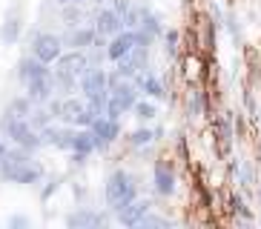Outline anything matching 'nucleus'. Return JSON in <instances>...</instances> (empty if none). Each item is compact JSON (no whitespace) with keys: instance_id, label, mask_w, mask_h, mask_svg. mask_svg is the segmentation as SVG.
<instances>
[{"instance_id":"1","label":"nucleus","mask_w":261,"mask_h":229,"mask_svg":"<svg viewBox=\"0 0 261 229\" xmlns=\"http://www.w3.org/2000/svg\"><path fill=\"white\" fill-rule=\"evenodd\" d=\"M0 135L6 137L9 144L23 146V149H29V152L46 146L43 137H40V132L29 123V118H20V114H15L12 109H6V114L0 118Z\"/></svg>"},{"instance_id":"2","label":"nucleus","mask_w":261,"mask_h":229,"mask_svg":"<svg viewBox=\"0 0 261 229\" xmlns=\"http://www.w3.org/2000/svg\"><path fill=\"white\" fill-rule=\"evenodd\" d=\"M103 198H107V206L112 212H121L126 204H132V201L138 198V183L132 181L129 172L115 169L107 178V183H103Z\"/></svg>"},{"instance_id":"3","label":"nucleus","mask_w":261,"mask_h":229,"mask_svg":"<svg viewBox=\"0 0 261 229\" xmlns=\"http://www.w3.org/2000/svg\"><path fill=\"white\" fill-rule=\"evenodd\" d=\"M141 43L149 46L138 29H121L118 35H112V38H109V43H107V49H103V52H107V58L112 63H118L121 58H126V54L135 52V46H141Z\"/></svg>"},{"instance_id":"4","label":"nucleus","mask_w":261,"mask_h":229,"mask_svg":"<svg viewBox=\"0 0 261 229\" xmlns=\"http://www.w3.org/2000/svg\"><path fill=\"white\" fill-rule=\"evenodd\" d=\"M32 54L52 66V63H58L63 58V38H58L52 32H38L32 38Z\"/></svg>"},{"instance_id":"5","label":"nucleus","mask_w":261,"mask_h":229,"mask_svg":"<svg viewBox=\"0 0 261 229\" xmlns=\"http://www.w3.org/2000/svg\"><path fill=\"white\" fill-rule=\"evenodd\" d=\"M89 129H92V135H95V144H98V149H107V146L115 144L118 135H121V126H118V121H112V118H107V114H98Z\"/></svg>"},{"instance_id":"6","label":"nucleus","mask_w":261,"mask_h":229,"mask_svg":"<svg viewBox=\"0 0 261 229\" xmlns=\"http://www.w3.org/2000/svg\"><path fill=\"white\" fill-rule=\"evenodd\" d=\"M152 186L155 192L161 195V198H169V195H175V172L169 166L167 160H158L152 169Z\"/></svg>"},{"instance_id":"7","label":"nucleus","mask_w":261,"mask_h":229,"mask_svg":"<svg viewBox=\"0 0 261 229\" xmlns=\"http://www.w3.org/2000/svg\"><path fill=\"white\" fill-rule=\"evenodd\" d=\"M52 75V69H49V63L38 61L35 54H29V58H23V61L17 63V80L20 83H32V80H38V77H49Z\"/></svg>"},{"instance_id":"8","label":"nucleus","mask_w":261,"mask_h":229,"mask_svg":"<svg viewBox=\"0 0 261 229\" xmlns=\"http://www.w3.org/2000/svg\"><path fill=\"white\" fill-rule=\"evenodd\" d=\"M152 212V204L144 198H135L132 204H126L118 215V223H123V226H141V221H144L146 215Z\"/></svg>"},{"instance_id":"9","label":"nucleus","mask_w":261,"mask_h":229,"mask_svg":"<svg viewBox=\"0 0 261 229\" xmlns=\"http://www.w3.org/2000/svg\"><path fill=\"white\" fill-rule=\"evenodd\" d=\"M95 32H98V38H112L118 32L123 29V17L118 15L115 9H100L98 15H95Z\"/></svg>"},{"instance_id":"10","label":"nucleus","mask_w":261,"mask_h":229,"mask_svg":"<svg viewBox=\"0 0 261 229\" xmlns=\"http://www.w3.org/2000/svg\"><path fill=\"white\" fill-rule=\"evenodd\" d=\"M135 86L144 92L146 98H155V100H164V98H167V86H164V80L155 75V72H146V69H141L138 75H135Z\"/></svg>"},{"instance_id":"11","label":"nucleus","mask_w":261,"mask_h":229,"mask_svg":"<svg viewBox=\"0 0 261 229\" xmlns=\"http://www.w3.org/2000/svg\"><path fill=\"white\" fill-rule=\"evenodd\" d=\"M55 77L49 75V77H38V80H32V83H26V95H29L32 100H35V106H46L49 100H52V95H55Z\"/></svg>"},{"instance_id":"12","label":"nucleus","mask_w":261,"mask_h":229,"mask_svg":"<svg viewBox=\"0 0 261 229\" xmlns=\"http://www.w3.org/2000/svg\"><path fill=\"white\" fill-rule=\"evenodd\" d=\"M95 149H98V144H95V135L92 129H75V137H72V160H81L86 158V155H92Z\"/></svg>"},{"instance_id":"13","label":"nucleus","mask_w":261,"mask_h":229,"mask_svg":"<svg viewBox=\"0 0 261 229\" xmlns=\"http://www.w3.org/2000/svg\"><path fill=\"white\" fill-rule=\"evenodd\" d=\"M100 223H107V218L100 212H95V209H77V212L66 215V226L84 229V226H100Z\"/></svg>"},{"instance_id":"14","label":"nucleus","mask_w":261,"mask_h":229,"mask_svg":"<svg viewBox=\"0 0 261 229\" xmlns=\"http://www.w3.org/2000/svg\"><path fill=\"white\" fill-rule=\"evenodd\" d=\"M138 32L144 35L146 43H152L158 35H164V26H161V17H155L152 12L141 9V20H138Z\"/></svg>"},{"instance_id":"15","label":"nucleus","mask_w":261,"mask_h":229,"mask_svg":"<svg viewBox=\"0 0 261 229\" xmlns=\"http://www.w3.org/2000/svg\"><path fill=\"white\" fill-rule=\"evenodd\" d=\"M58 66H63L69 75H75L77 80H81V75L89 69V63H86V58L77 52V49H72V52H63V58L58 61Z\"/></svg>"},{"instance_id":"16","label":"nucleus","mask_w":261,"mask_h":229,"mask_svg":"<svg viewBox=\"0 0 261 229\" xmlns=\"http://www.w3.org/2000/svg\"><path fill=\"white\" fill-rule=\"evenodd\" d=\"M66 40H69L72 49H89V46L98 43V32H95V26H77Z\"/></svg>"},{"instance_id":"17","label":"nucleus","mask_w":261,"mask_h":229,"mask_svg":"<svg viewBox=\"0 0 261 229\" xmlns=\"http://www.w3.org/2000/svg\"><path fill=\"white\" fill-rule=\"evenodd\" d=\"M132 114H135L141 123H149V121H155V118H158V106H155L152 100H141L138 98V103L132 106Z\"/></svg>"},{"instance_id":"18","label":"nucleus","mask_w":261,"mask_h":229,"mask_svg":"<svg viewBox=\"0 0 261 229\" xmlns=\"http://www.w3.org/2000/svg\"><path fill=\"white\" fill-rule=\"evenodd\" d=\"M52 121H55V114L49 112V109H43V103H40L38 109H32V114H29V123H32V126H35L38 132L43 129V126H49Z\"/></svg>"},{"instance_id":"19","label":"nucleus","mask_w":261,"mask_h":229,"mask_svg":"<svg viewBox=\"0 0 261 229\" xmlns=\"http://www.w3.org/2000/svg\"><path fill=\"white\" fill-rule=\"evenodd\" d=\"M155 135H161V132L149 129V126H141V129H135L129 135V144L132 146H146V144H152V140H155Z\"/></svg>"},{"instance_id":"20","label":"nucleus","mask_w":261,"mask_h":229,"mask_svg":"<svg viewBox=\"0 0 261 229\" xmlns=\"http://www.w3.org/2000/svg\"><path fill=\"white\" fill-rule=\"evenodd\" d=\"M9 109L15 114H20V118H29L32 114V109H35V100L29 98V95H23V98H15L12 103H9Z\"/></svg>"},{"instance_id":"21","label":"nucleus","mask_w":261,"mask_h":229,"mask_svg":"<svg viewBox=\"0 0 261 229\" xmlns=\"http://www.w3.org/2000/svg\"><path fill=\"white\" fill-rule=\"evenodd\" d=\"M178 40H181V32L178 29H169V32H164V52H167V58H175L178 54Z\"/></svg>"},{"instance_id":"22","label":"nucleus","mask_w":261,"mask_h":229,"mask_svg":"<svg viewBox=\"0 0 261 229\" xmlns=\"http://www.w3.org/2000/svg\"><path fill=\"white\" fill-rule=\"evenodd\" d=\"M141 226H144V229H149V226H169V221H167V218H161V215H152V212H149L144 221H141Z\"/></svg>"},{"instance_id":"23","label":"nucleus","mask_w":261,"mask_h":229,"mask_svg":"<svg viewBox=\"0 0 261 229\" xmlns=\"http://www.w3.org/2000/svg\"><path fill=\"white\" fill-rule=\"evenodd\" d=\"M17 29H20V23H17V17H12V20L6 17V29H3V38H6L9 43H12V40L17 38Z\"/></svg>"},{"instance_id":"24","label":"nucleus","mask_w":261,"mask_h":229,"mask_svg":"<svg viewBox=\"0 0 261 229\" xmlns=\"http://www.w3.org/2000/svg\"><path fill=\"white\" fill-rule=\"evenodd\" d=\"M201 112H204V98H201V92H195V95L190 98V114H195V118H198Z\"/></svg>"},{"instance_id":"25","label":"nucleus","mask_w":261,"mask_h":229,"mask_svg":"<svg viewBox=\"0 0 261 229\" xmlns=\"http://www.w3.org/2000/svg\"><path fill=\"white\" fill-rule=\"evenodd\" d=\"M9 149H12V146H9V140H6L3 135H0V160H3V158L9 155Z\"/></svg>"},{"instance_id":"26","label":"nucleus","mask_w":261,"mask_h":229,"mask_svg":"<svg viewBox=\"0 0 261 229\" xmlns=\"http://www.w3.org/2000/svg\"><path fill=\"white\" fill-rule=\"evenodd\" d=\"M9 223H12V226H29V221H26V218H20V215H15Z\"/></svg>"},{"instance_id":"27","label":"nucleus","mask_w":261,"mask_h":229,"mask_svg":"<svg viewBox=\"0 0 261 229\" xmlns=\"http://www.w3.org/2000/svg\"><path fill=\"white\" fill-rule=\"evenodd\" d=\"M61 6H81V3H86V0H58Z\"/></svg>"},{"instance_id":"28","label":"nucleus","mask_w":261,"mask_h":229,"mask_svg":"<svg viewBox=\"0 0 261 229\" xmlns=\"http://www.w3.org/2000/svg\"><path fill=\"white\" fill-rule=\"evenodd\" d=\"M258 198H261V192H258Z\"/></svg>"}]
</instances>
